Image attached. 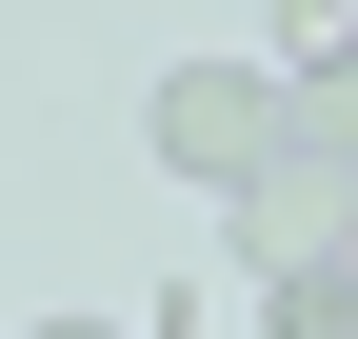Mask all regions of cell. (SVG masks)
<instances>
[{
	"label": "cell",
	"instance_id": "obj_4",
	"mask_svg": "<svg viewBox=\"0 0 358 339\" xmlns=\"http://www.w3.org/2000/svg\"><path fill=\"white\" fill-rule=\"evenodd\" d=\"M299 60H358V0H299Z\"/></svg>",
	"mask_w": 358,
	"mask_h": 339
},
{
	"label": "cell",
	"instance_id": "obj_5",
	"mask_svg": "<svg viewBox=\"0 0 358 339\" xmlns=\"http://www.w3.org/2000/svg\"><path fill=\"white\" fill-rule=\"evenodd\" d=\"M20 339H140V319H20Z\"/></svg>",
	"mask_w": 358,
	"mask_h": 339
},
{
	"label": "cell",
	"instance_id": "obj_1",
	"mask_svg": "<svg viewBox=\"0 0 358 339\" xmlns=\"http://www.w3.org/2000/svg\"><path fill=\"white\" fill-rule=\"evenodd\" d=\"M219 220H239V279H338L358 260V180H338V160H259Z\"/></svg>",
	"mask_w": 358,
	"mask_h": 339
},
{
	"label": "cell",
	"instance_id": "obj_2",
	"mask_svg": "<svg viewBox=\"0 0 358 339\" xmlns=\"http://www.w3.org/2000/svg\"><path fill=\"white\" fill-rule=\"evenodd\" d=\"M159 160L239 200L259 160H279V80H259V60H179V80H159Z\"/></svg>",
	"mask_w": 358,
	"mask_h": 339
},
{
	"label": "cell",
	"instance_id": "obj_3",
	"mask_svg": "<svg viewBox=\"0 0 358 339\" xmlns=\"http://www.w3.org/2000/svg\"><path fill=\"white\" fill-rule=\"evenodd\" d=\"M279 160H338L358 180V60H279Z\"/></svg>",
	"mask_w": 358,
	"mask_h": 339
}]
</instances>
